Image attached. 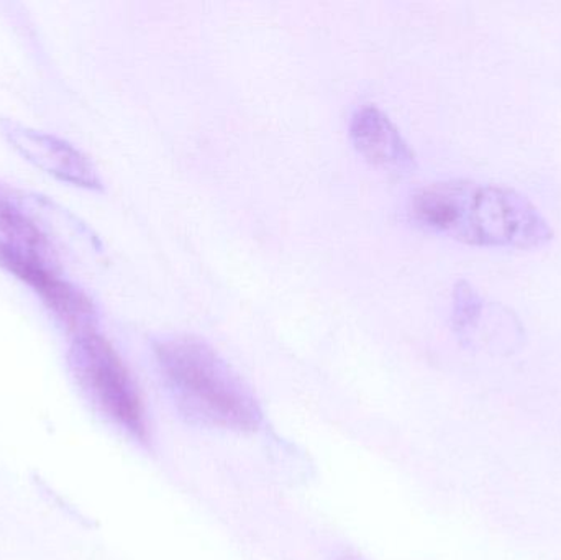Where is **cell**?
<instances>
[{
    "instance_id": "cell-1",
    "label": "cell",
    "mask_w": 561,
    "mask_h": 560,
    "mask_svg": "<svg viewBox=\"0 0 561 560\" xmlns=\"http://www.w3.org/2000/svg\"><path fill=\"white\" fill-rule=\"evenodd\" d=\"M409 210L425 229L468 245L539 249L556 236L526 194L493 181H432L414 191Z\"/></svg>"
},
{
    "instance_id": "cell-2",
    "label": "cell",
    "mask_w": 561,
    "mask_h": 560,
    "mask_svg": "<svg viewBox=\"0 0 561 560\" xmlns=\"http://www.w3.org/2000/svg\"><path fill=\"white\" fill-rule=\"evenodd\" d=\"M154 354L178 410L191 423L236 433L259 430V401L207 342L176 335L158 342Z\"/></svg>"
},
{
    "instance_id": "cell-3",
    "label": "cell",
    "mask_w": 561,
    "mask_h": 560,
    "mask_svg": "<svg viewBox=\"0 0 561 560\" xmlns=\"http://www.w3.org/2000/svg\"><path fill=\"white\" fill-rule=\"evenodd\" d=\"M69 365L95 407L135 439L147 443L150 427L137 384L114 345L98 329L75 335Z\"/></svg>"
},
{
    "instance_id": "cell-4",
    "label": "cell",
    "mask_w": 561,
    "mask_h": 560,
    "mask_svg": "<svg viewBox=\"0 0 561 560\" xmlns=\"http://www.w3.org/2000/svg\"><path fill=\"white\" fill-rule=\"evenodd\" d=\"M0 268L28 285L72 334L94 331L98 315L91 299L78 286L58 275L45 256L0 240Z\"/></svg>"
},
{
    "instance_id": "cell-5",
    "label": "cell",
    "mask_w": 561,
    "mask_h": 560,
    "mask_svg": "<svg viewBox=\"0 0 561 560\" xmlns=\"http://www.w3.org/2000/svg\"><path fill=\"white\" fill-rule=\"evenodd\" d=\"M0 134L33 167L62 183L84 190L104 187L98 168L91 158L68 140L26 127L20 122L2 118Z\"/></svg>"
},
{
    "instance_id": "cell-6",
    "label": "cell",
    "mask_w": 561,
    "mask_h": 560,
    "mask_svg": "<svg viewBox=\"0 0 561 560\" xmlns=\"http://www.w3.org/2000/svg\"><path fill=\"white\" fill-rule=\"evenodd\" d=\"M350 137L356 150L379 167L392 171H409L415 167L414 151L378 105L363 104L353 112Z\"/></svg>"
},
{
    "instance_id": "cell-7",
    "label": "cell",
    "mask_w": 561,
    "mask_h": 560,
    "mask_svg": "<svg viewBox=\"0 0 561 560\" xmlns=\"http://www.w3.org/2000/svg\"><path fill=\"white\" fill-rule=\"evenodd\" d=\"M0 236L3 242L45 259L51 249L42 227L5 194H0Z\"/></svg>"
},
{
    "instance_id": "cell-8",
    "label": "cell",
    "mask_w": 561,
    "mask_h": 560,
    "mask_svg": "<svg viewBox=\"0 0 561 560\" xmlns=\"http://www.w3.org/2000/svg\"><path fill=\"white\" fill-rule=\"evenodd\" d=\"M484 311V299L467 279L457 282L454 288V328L460 334H468L477 328Z\"/></svg>"
}]
</instances>
